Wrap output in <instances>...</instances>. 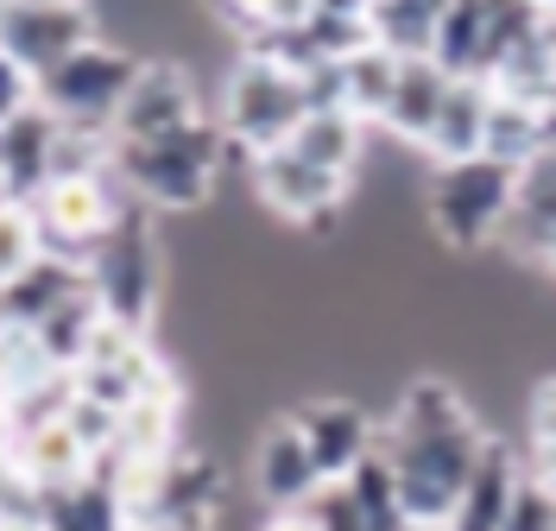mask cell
<instances>
[{"label":"cell","mask_w":556,"mask_h":531,"mask_svg":"<svg viewBox=\"0 0 556 531\" xmlns=\"http://www.w3.org/2000/svg\"><path fill=\"white\" fill-rule=\"evenodd\" d=\"M228 152H235L228 134L215 127V114H203V121L177 127L165 140L114 146V184L134 203H146L152 215H197V210H208Z\"/></svg>","instance_id":"obj_1"},{"label":"cell","mask_w":556,"mask_h":531,"mask_svg":"<svg viewBox=\"0 0 556 531\" xmlns=\"http://www.w3.org/2000/svg\"><path fill=\"white\" fill-rule=\"evenodd\" d=\"M83 273H89V298L102 304V317L146 336L159 323V298H165V228H159V215L127 197L114 235Z\"/></svg>","instance_id":"obj_2"},{"label":"cell","mask_w":556,"mask_h":531,"mask_svg":"<svg viewBox=\"0 0 556 531\" xmlns=\"http://www.w3.org/2000/svg\"><path fill=\"white\" fill-rule=\"evenodd\" d=\"M380 450L399 475V500H405L412 531H443V519L455 513V500H462V488H468V475L486 450V430L481 418L462 430H437V437H392L380 425Z\"/></svg>","instance_id":"obj_3"},{"label":"cell","mask_w":556,"mask_h":531,"mask_svg":"<svg viewBox=\"0 0 556 531\" xmlns=\"http://www.w3.org/2000/svg\"><path fill=\"white\" fill-rule=\"evenodd\" d=\"M513 197H519V172L500 159H462V165H430L424 184V210L430 228L450 253H481L500 248L506 222H513Z\"/></svg>","instance_id":"obj_4"},{"label":"cell","mask_w":556,"mask_h":531,"mask_svg":"<svg viewBox=\"0 0 556 531\" xmlns=\"http://www.w3.org/2000/svg\"><path fill=\"white\" fill-rule=\"evenodd\" d=\"M304 83L273 64V58H241L235 71H228V89H222V108H215V127L228 134L235 152L247 159H266L278 146L291 140L298 127H304Z\"/></svg>","instance_id":"obj_5"},{"label":"cell","mask_w":556,"mask_h":531,"mask_svg":"<svg viewBox=\"0 0 556 531\" xmlns=\"http://www.w3.org/2000/svg\"><path fill=\"white\" fill-rule=\"evenodd\" d=\"M134 76L139 51H127L121 38H96L38 83V108H51L76 134H114V114H121V96Z\"/></svg>","instance_id":"obj_6"},{"label":"cell","mask_w":556,"mask_h":531,"mask_svg":"<svg viewBox=\"0 0 556 531\" xmlns=\"http://www.w3.org/2000/svg\"><path fill=\"white\" fill-rule=\"evenodd\" d=\"M121 203H127V190L114 184V172L108 177H58V184L33 203L38 235H45V260L89 266V260L102 253V241L114 235Z\"/></svg>","instance_id":"obj_7"},{"label":"cell","mask_w":556,"mask_h":531,"mask_svg":"<svg viewBox=\"0 0 556 531\" xmlns=\"http://www.w3.org/2000/svg\"><path fill=\"white\" fill-rule=\"evenodd\" d=\"M354 190V177H336V172H316L291 152H266L253 159V197L278 215V222H298L311 235H329L342 222V203Z\"/></svg>","instance_id":"obj_8"},{"label":"cell","mask_w":556,"mask_h":531,"mask_svg":"<svg viewBox=\"0 0 556 531\" xmlns=\"http://www.w3.org/2000/svg\"><path fill=\"white\" fill-rule=\"evenodd\" d=\"M203 121V102H197V83L177 58H139V76L121 96V114H114V146L134 140H165L177 127Z\"/></svg>","instance_id":"obj_9"},{"label":"cell","mask_w":556,"mask_h":531,"mask_svg":"<svg viewBox=\"0 0 556 531\" xmlns=\"http://www.w3.org/2000/svg\"><path fill=\"white\" fill-rule=\"evenodd\" d=\"M96 38H102V20L89 7H0V51L33 83H45L64 58H76Z\"/></svg>","instance_id":"obj_10"},{"label":"cell","mask_w":556,"mask_h":531,"mask_svg":"<svg viewBox=\"0 0 556 531\" xmlns=\"http://www.w3.org/2000/svg\"><path fill=\"white\" fill-rule=\"evenodd\" d=\"M165 367H172V361H159L146 336H134V329H121V323L102 317L96 342H89V354H83V367L70 374V387H76V399H89V405L127 412Z\"/></svg>","instance_id":"obj_11"},{"label":"cell","mask_w":556,"mask_h":531,"mask_svg":"<svg viewBox=\"0 0 556 531\" xmlns=\"http://www.w3.org/2000/svg\"><path fill=\"white\" fill-rule=\"evenodd\" d=\"M291 425H298V437H304V450H311L323 488H342L348 475L374 456V443H380L374 412L354 405V399H304V405L291 412Z\"/></svg>","instance_id":"obj_12"},{"label":"cell","mask_w":556,"mask_h":531,"mask_svg":"<svg viewBox=\"0 0 556 531\" xmlns=\"http://www.w3.org/2000/svg\"><path fill=\"white\" fill-rule=\"evenodd\" d=\"M58 140H64V121L51 108H26L0 127V177H7V203H38L58 177Z\"/></svg>","instance_id":"obj_13"},{"label":"cell","mask_w":556,"mask_h":531,"mask_svg":"<svg viewBox=\"0 0 556 531\" xmlns=\"http://www.w3.org/2000/svg\"><path fill=\"white\" fill-rule=\"evenodd\" d=\"M253 488L278 513H304L323 494V475H316V462H311V450H304V437H298L291 418H273V425L253 437Z\"/></svg>","instance_id":"obj_14"},{"label":"cell","mask_w":556,"mask_h":531,"mask_svg":"<svg viewBox=\"0 0 556 531\" xmlns=\"http://www.w3.org/2000/svg\"><path fill=\"white\" fill-rule=\"evenodd\" d=\"M519 481H525V456L513 450V443L486 437L481 462H475L468 488H462V500H455V513L443 519V531H500L506 526V513H513Z\"/></svg>","instance_id":"obj_15"},{"label":"cell","mask_w":556,"mask_h":531,"mask_svg":"<svg viewBox=\"0 0 556 531\" xmlns=\"http://www.w3.org/2000/svg\"><path fill=\"white\" fill-rule=\"evenodd\" d=\"M38 531H134V513H127V494L89 468L58 494H38Z\"/></svg>","instance_id":"obj_16"},{"label":"cell","mask_w":556,"mask_h":531,"mask_svg":"<svg viewBox=\"0 0 556 531\" xmlns=\"http://www.w3.org/2000/svg\"><path fill=\"white\" fill-rule=\"evenodd\" d=\"M13 468H20V481H26L33 494H58L70 481H83V475L96 468V456H89V443L70 430V418H51V425H38V430L20 437Z\"/></svg>","instance_id":"obj_17"},{"label":"cell","mask_w":556,"mask_h":531,"mask_svg":"<svg viewBox=\"0 0 556 531\" xmlns=\"http://www.w3.org/2000/svg\"><path fill=\"white\" fill-rule=\"evenodd\" d=\"M551 241H556V146H544L519 172V197H513V222H506L500 248L538 260Z\"/></svg>","instance_id":"obj_18"},{"label":"cell","mask_w":556,"mask_h":531,"mask_svg":"<svg viewBox=\"0 0 556 531\" xmlns=\"http://www.w3.org/2000/svg\"><path fill=\"white\" fill-rule=\"evenodd\" d=\"M443 96H450V76L437 71L430 58H399V83H392V102H386L380 127L392 134V140L424 146L430 140V127H437Z\"/></svg>","instance_id":"obj_19"},{"label":"cell","mask_w":556,"mask_h":531,"mask_svg":"<svg viewBox=\"0 0 556 531\" xmlns=\"http://www.w3.org/2000/svg\"><path fill=\"white\" fill-rule=\"evenodd\" d=\"M486 114H493V96L486 83H450V96L437 108V127H430V165H462V159H481L486 146Z\"/></svg>","instance_id":"obj_20"},{"label":"cell","mask_w":556,"mask_h":531,"mask_svg":"<svg viewBox=\"0 0 556 531\" xmlns=\"http://www.w3.org/2000/svg\"><path fill=\"white\" fill-rule=\"evenodd\" d=\"M76 291H89V273L83 266H70V260H38L33 273H20V279L0 291V323L7 329H38V323L51 317L64 298Z\"/></svg>","instance_id":"obj_21"},{"label":"cell","mask_w":556,"mask_h":531,"mask_svg":"<svg viewBox=\"0 0 556 531\" xmlns=\"http://www.w3.org/2000/svg\"><path fill=\"white\" fill-rule=\"evenodd\" d=\"M462 425H475V412H468L462 387L443 380V374H417V380H405L392 418H386L392 437H437V430H462Z\"/></svg>","instance_id":"obj_22"},{"label":"cell","mask_w":556,"mask_h":531,"mask_svg":"<svg viewBox=\"0 0 556 531\" xmlns=\"http://www.w3.org/2000/svg\"><path fill=\"white\" fill-rule=\"evenodd\" d=\"M291 159H304L316 172H336V177H354L361 172V152H367V127L354 114H304V127L278 146Z\"/></svg>","instance_id":"obj_23"},{"label":"cell","mask_w":556,"mask_h":531,"mask_svg":"<svg viewBox=\"0 0 556 531\" xmlns=\"http://www.w3.org/2000/svg\"><path fill=\"white\" fill-rule=\"evenodd\" d=\"M486 33H493V7H443L430 64L450 83H481L486 76Z\"/></svg>","instance_id":"obj_24"},{"label":"cell","mask_w":556,"mask_h":531,"mask_svg":"<svg viewBox=\"0 0 556 531\" xmlns=\"http://www.w3.org/2000/svg\"><path fill=\"white\" fill-rule=\"evenodd\" d=\"M96 329H102V304L89 298V291H76V298H64L51 317L33 329L38 354L58 367V374H76L83 367V354H89V342H96Z\"/></svg>","instance_id":"obj_25"},{"label":"cell","mask_w":556,"mask_h":531,"mask_svg":"<svg viewBox=\"0 0 556 531\" xmlns=\"http://www.w3.org/2000/svg\"><path fill=\"white\" fill-rule=\"evenodd\" d=\"M544 146H551V114H544V108L493 102V114H486V146H481V159H500V165L525 172V165H531Z\"/></svg>","instance_id":"obj_26"},{"label":"cell","mask_w":556,"mask_h":531,"mask_svg":"<svg viewBox=\"0 0 556 531\" xmlns=\"http://www.w3.org/2000/svg\"><path fill=\"white\" fill-rule=\"evenodd\" d=\"M342 494H348V506L367 519V531H412L405 500H399V475H392V462H386L380 443H374V456L342 481Z\"/></svg>","instance_id":"obj_27"},{"label":"cell","mask_w":556,"mask_h":531,"mask_svg":"<svg viewBox=\"0 0 556 531\" xmlns=\"http://www.w3.org/2000/svg\"><path fill=\"white\" fill-rule=\"evenodd\" d=\"M392 83H399V58L380 51V45H367V51H354L342 64V102L348 114L361 121V127H380L386 102H392Z\"/></svg>","instance_id":"obj_28"},{"label":"cell","mask_w":556,"mask_h":531,"mask_svg":"<svg viewBox=\"0 0 556 531\" xmlns=\"http://www.w3.org/2000/svg\"><path fill=\"white\" fill-rule=\"evenodd\" d=\"M437 20H443V7H424V0H386V7H367L374 45L392 51V58H430Z\"/></svg>","instance_id":"obj_29"},{"label":"cell","mask_w":556,"mask_h":531,"mask_svg":"<svg viewBox=\"0 0 556 531\" xmlns=\"http://www.w3.org/2000/svg\"><path fill=\"white\" fill-rule=\"evenodd\" d=\"M525 475L556 494V374L525 392Z\"/></svg>","instance_id":"obj_30"},{"label":"cell","mask_w":556,"mask_h":531,"mask_svg":"<svg viewBox=\"0 0 556 531\" xmlns=\"http://www.w3.org/2000/svg\"><path fill=\"white\" fill-rule=\"evenodd\" d=\"M38 260H45V235H38L33 203H0V285L33 273Z\"/></svg>","instance_id":"obj_31"},{"label":"cell","mask_w":556,"mask_h":531,"mask_svg":"<svg viewBox=\"0 0 556 531\" xmlns=\"http://www.w3.org/2000/svg\"><path fill=\"white\" fill-rule=\"evenodd\" d=\"M500 531H556V494L525 475L519 494H513V513H506V526Z\"/></svg>","instance_id":"obj_32"},{"label":"cell","mask_w":556,"mask_h":531,"mask_svg":"<svg viewBox=\"0 0 556 531\" xmlns=\"http://www.w3.org/2000/svg\"><path fill=\"white\" fill-rule=\"evenodd\" d=\"M304 519H311L316 531H367V519H361V513L348 506L342 488H323V494H316L311 506H304Z\"/></svg>","instance_id":"obj_33"},{"label":"cell","mask_w":556,"mask_h":531,"mask_svg":"<svg viewBox=\"0 0 556 531\" xmlns=\"http://www.w3.org/2000/svg\"><path fill=\"white\" fill-rule=\"evenodd\" d=\"M33 102H38V83H33L26 71H20V64H13L7 51H0V127H7L13 114H26Z\"/></svg>","instance_id":"obj_34"},{"label":"cell","mask_w":556,"mask_h":531,"mask_svg":"<svg viewBox=\"0 0 556 531\" xmlns=\"http://www.w3.org/2000/svg\"><path fill=\"white\" fill-rule=\"evenodd\" d=\"M13 456H20V425H13V405L0 399V475L13 468Z\"/></svg>","instance_id":"obj_35"},{"label":"cell","mask_w":556,"mask_h":531,"mask_svg":"<svg viewBox=\"0 0 556 531\" xmlns=\"http://www.w3.org/2000/svg\"><path fill=\"white\" fill-rule=\"evenodd\" d=\"M260 531H316V526L304 519V513H273V519H266Z\"/></svg>","instance_id":"obj_36"},{"label":"cell","mask_w":556,"mask_h":531,"mask_svg":"<svg viewBox=\"0 0 556 531\" xmlns=\"http://www.w3.org/2000/svg\"><path fill=\"white\" fill-rule=\"evenodd\" d=\"M551 127H556V83H551Z\"/></svg>","instance_id":"obj_37"},{"label":"cell","mask_w":556,"mask_h":531,"mask_svg":"<svg viewBox=\"0 0 556 531\" xmlns=\"http://www.w3.org/2000/svg\"><path fill=\"white\" fill-rule=\"evenodd\" d=\"M0 203H7V177H0Z\"/></svg>","instance_id":"obj_38"},{"label":"cell","mask_w":556,"mask_h":531,"mask_svg":"<svg viewBox=\"0 0 556 531\" xmlns=\"http://www.w3.org/2000/svg\"><path fill=\"white\" fill-rule=\"evenodd\" d=\"M551 146H556V127H551Z\"/></svg>","instance_id":"obj_39"},{"label":"cell","mask_w":556,"mask_h":531,"mask_svg":"<svg viewBox=\"0 0 556 531\" xmlns=\"http://www.w3.org/2000/svg\"><path fill=\"white\" fill-rule=\"evenodd\" d=\"M0 291H7V285H0Z\"/></svg>","instance_id":"obj_40"},{"label":"cell","mask_w":556,"mask_h":531,"mask_svg":"<svg viewBox=\"0 0 556 531\" xmlns=\"http://www.w3.org/2000/svg\"><path fill=\"white\" fill-rule=\"evenodd\" d=\"M134 531H139V526H134Z\"/></svg>","instance_id":"obj_41"}]
</instances>
